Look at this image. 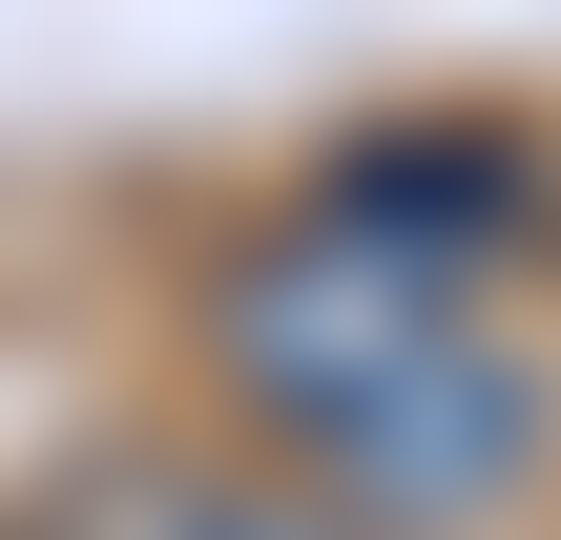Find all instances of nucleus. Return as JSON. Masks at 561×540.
Instances as JSON below:
<instances>
[{"label": "nucleus", "instance_id": "39448f33", "mask_svg": "<svg viewBox=\"0 0 561 540\" xmlns=\"http://www.w3.org/2000/svg\"><path fill=\"white\" fill-rule=\"evenodd\" d=\"M0 540H21V520H0Z\"/></svg>", "mask_w": 561, "mask_h": 540}, {"label": "nucleus", "instance_id": "f03ea898", "mask_svg": "<svg viewBox=\"0 0 561 540\" xmlns=\"http://www.w3.org/2000/svg\"><path fill=\"white\" fill-rule=\"evenodd\" d=\"M458 312H479V291H437L416 250H375L354 208H312V187H291V208L208 271V375H229V416H250V437H312L333 395H375V375H396L416 333H458Z\"/></svg>", "mask_w": 561, "mask_h": 540}, {"label": "nucleus", "instance_id": "20e7f679", "mask_svg": "<svg viewBox=\"0 0 561 540\" xmlns=\"http://www.w3.org/2000/svg\"><path fill=\"white\" fill-rule=\"evenodd\" d=\"M21 540H312V499L271 479V458H187V437H125V458H83L62 499Z\"/></svg>", "mask_w": 561, "mask_h": 540}, {"label": "nucleus", "instance_id": "f257e3e1", "mask_svg": "<svg viewBox=\"0 0 561 540\" xmlns=\"http://www.w3.org/2000/svg\"><path fill=\"white\" fill-rule=\"evenodd\" d=\"M541 458H561V395H541V354H500L479 312L416 333V354H396L375 395H333L312 437H271V479L312 499V540H479V520L541 499Z\"/></svg>", "mask_w": 561, "mask_h": 540}, {"label": "nucleus", "instance_id": "7ed1b4c3", "mask_svg": "<svg viewBox=\"0 0 561 540\" xmlns=\"http://www.w3.org/2000/svg\"><path fill=\"white\" fill-rule=\"evenodd\" d=\"M312 208H354L375 250H416L437 291H479V271L541 229V146H520V125H354V146L312 166Z\"/></svg>", "mask_w": 561, "mask_h": 540}]
</instances>
